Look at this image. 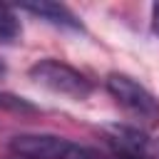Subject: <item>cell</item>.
I'll return each mask as SVG.
<instances>
[{"label":"cell","mask_w":159,"mask_h":159,"mask_svg":"<svg viewBox=\"0 0 159 159\" xmlns=\"http://www.w3.org/2000/svg\"><path fill=\"white\" fill-rule=\"evenodd\" d=\"M107 89L109 94L117 99V104L132 117L137 119L142 127H154L159 124V99L144 89L137 80H132L129 75H119L112 72L107 77Z\"/></svg>","instance_id":"6da1fadb"},{"label":"cell","mask_w":159,"mask_h":159,"mask_svg":"<svg viewBox=\"0 0 159 159\" xmlns=\"http://www.w3.org/2000/svg\"><path fill=\"white\" fill-rule=\"evenodd\" d=\"M67 144V139L55 134H20L12 137L10 152L20 159H60Z\"/></svg>","instance_id":"277c9868"},{"label":"cell","mask_w":159,"mask_h":159,"mask_svg":"<svg viewBox=\"0 0 159 159\" xmlns=\"http://www.w3.org/2000/svg\"><path fill=\"white\" fill-rule=\"evenodd\" d=\"M30 77L42 87H47V89H52L57 94L75 97V99H84L92 92L89 80L82 72H77L75 67H70V65H65L60 60H40V62H35L30 67Z\"/></svg>","instance_id":"7a4b0ae2"},{"label":"cell","mask_w":159,"mask_h":159,"mask_svg":"<svg viewBox=\"0 0 159 159\" xmlns=\"http://www.w3.org/2000/svg\"><path fill=\"white\" fill-rule=\"evenodd\" d=\"M152 25H154V30H157V35H159V2L152 7Z\"/></svg>","instance_id":"9c48e42d"},{"label":"cell","mask_w":159,"mask_h":159,"mask_svg":"<svg viewBox=\"0 0 159 159\" xmlns=\"http://www.w3.org/2000/svg\"><path fill=\"white\" fill-rule=\"evenodd\" d=\"M104 134H107V142L112 144L117 159H157V154H159L157 142L149 134H144L139 127L107 124Z\"/></svg>","instance_id":"3957f363"},{"label":"cell","mask_w":159,"mask_h":159,"mask_svg":"<svg viewBox=\"0 0 159 159\" xmlns=\"http://www.w3.org/2000/svg\"><path fill=\"white\" fill-rule=\"evenodd\" d=\"M2 72H5V62L0 60V75H2Z\"/></svg>","instance_id":"30bf717a"},{"label":"cell","mask_w":159,"mask_h":159,"mask_svg":"<svg viewBox=\"0 0 159 159\" xmlns=\"http://www.w3.org/2000/svg\"><path fill=\"white\" fill-rule=\"evenodd\" d=\"M20 7L27 10V12H32V15H40L42 20H47L52 25L70 27V30H82V22L77 20V15L70 7L60 5V2H25Z\"/></svg>","instance_id":"5b68a950"},{"label":"cell","mask_w":159,"mask_h":159,"mask_svg":"<svg viewBox=\"0 0 159 159\" xmlns=\"http://www.w3.org/2000/svg\"><path fill=\"white\" fill-rule=\"evenodd\" d=\"M20 35V20L12 7L0 5V40H15Z\"/></svg>","instance_id":"8992f818"},{"label":"cell","mask_w":159,"mask_h":159,"mask_svg":"<svg viewBox=\"0 0 159 159\" xmlns=\"http://www.w3.org/2000/svg\"><path fill=\"white\" fill-rule=\"evenodd\" d=\"M60 159H102L94 149H89V147H82V144H67V149H65V154L60 157Z\"/></svg>","instance_id":"ba28073f"},{"label":"cell","mask_w":159,"mask_h":159,"mask_svg":"<svg viewBox=\"0 0 159 159\" xmlns=\"http://www.w3.org/2000/svg\"><path fill=\"white\" fill-rule=\"evenodd\" d=\"M0 107L2 109H15V112H35V107L27 99L15 97V94H5V92H0Z\"/></svg>","instance_id":"52a82bcc"}]
</instances>
